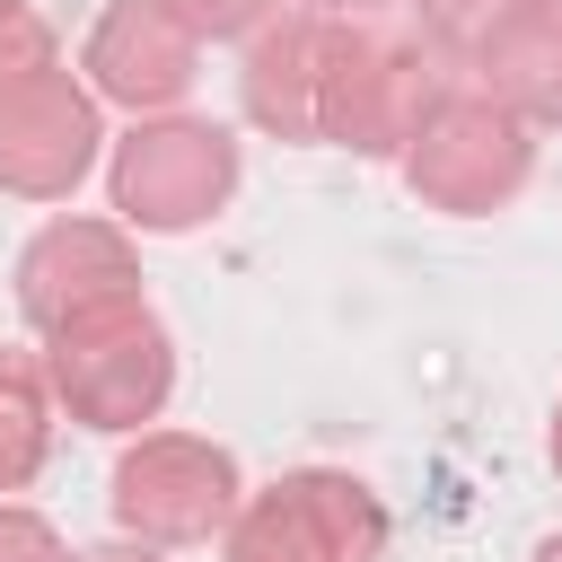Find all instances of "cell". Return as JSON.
I'll return each instance as SVG.
<instances>
[{
  "label": "cell",
  "mask_w": 562,
  "mask_h": 562,
  "mask_svg": "<svg viewBox=\"0 0 562 562\" xmlns=\"http://www.w3.org/2000/svg\"><path fill=\"white\" fill-rule=\"evenodd\" d=\"M439 97L448 88H439L422 44H404L386 26H334L325 88H316V140H342L360 158H395V149L422 140Z\"/></svg>",
  "instance_id": "1"
},
{
  "label": "cell",
  "mask_w": 562,
  "mask_h": 562,
  "mask_svg": "<svg viewBox=\"0 0 562 562\" xmlns=\"http://www.w3.org/2000/svg\"><path fill=\"white\" fill-rule=\"evenodd\" d=\"M44 369H53V395L88 430H140L167 404V386H176V351H167V334H158V316L140 299L114 307V316H88L70 334H53Z\"/></svg>",
  "instance_id": "2"
},
{
  "label": "cell",
  "mask_w": 562,
  "mask_h": 562,
  "mask_svg": "<svg viewBox=\"0 0 562 562\" xmlns=\"http://www.w3.org/2000/svg\"><path fill=\"white\" fill-rule=\"evenodd\" d=\"M386 509L351 474H281L272 492H246L228 518V562H378Z\"/></svg>",
  "instance_id": "3"
},
{
  "label": "cell",
  "mask_w": 562,
  "mask_h": 562,
  "mask_svg": "<svg viewBox=\"0 0 562 562\" xmlns=\"http://www.w3.org/2000/svg\"><path fill=\"white\" fill-rule=\"evenodd\" d=\"M536 167V140H527V114H509L501 97H439L422 140L404 149V184L439 211H501Z\"/></svg>",
  "instance_id": "4"
},
{
  "label": "cell",
  "mask_w": 562,
  "mask_h": 562,
  "mask_svg": "<svg viewBox=\"0 0 562 562\" xmlns=\"http://www.w3.org/2000/svg\"><path fill=\"white\" fill-rule=\"evenodd\" d=\"M237 457L220 439H184V430H149L123 465H114V518L140 544H202L237 518Z\"/></svg>",
  "instance_id": "5"
},
{
  "label": "cell",
  "mask_w": 562,
  "mask_h": 562,
  "mask_svg": "<svg viewBox=\"0 0 562 562\" xmlns=\"http://www.w3.org/2000/svg\"><path fill=\"white\" fill-rule=\"evenodd\" d=\"M228 193H237V140L220 123L167 114L114 149V211L132 228H202Z\"/></svg>",
  "instance_id": "6"
},
{
  "label": "cell",
  "mask_w": 562,
  "mask_h": 562,
  "mask_svg": "<svg viewBox=\"0 0 562 562\" xmlns=\"http://www.w3.org/2000/svg\"><path fill=\"white\" fill-rule=\"evenodd\" d=\"M132 299H140V272H132L123 228H105V220H53L18 255V307H26V325L44 342L88 325V316H114Z\"/></svg>",
  "instance_id": "7"
},
{
  "label": "cell",
  "mask_w": 562,
  "mask_h": 562,
  "mask_svg": "<svg viewBox=\"0 0 562 562\" xmlns=\"http://www.w3.org/2000/svg\"><path fill=\"white\" fill-rule=\"evenodd\" d=\"M97 97L53 61L35 79H18L0 97V184L26 202H61L88 167H97Z\"/></svg>",
  "instance_id": "8"
},
{
  "label": "cell",
  "mask_w": 562,
  "mask_h": 562,
  "mask_svg": "<svg viewBox=\"0 0 562 562\" xmlns=\"http://www.w3.org/2000/svg\"><path fill=\"white\" fill-rule=\"evenodd\" d=\"M88 70L123 105H176L202 70V35L176 0H114L88 35Z\"/></svg>",
  "instance_id": "9"
},
{
  "label": "cell",
  "mask_w": 562,
  "mask_h": 562,
  "mask_svg": "<svg viewBox=\"0 0 562 562\" xmlns=\"http://www.w3.org/2000/svg\"><path fill=\"white\" fill-rule=\"evenodd\" d=\"M325 9H281L246 35V114L281 140H316V88H325V53H334Z\"/></svg>",
  "instance_id": "10"
},
{
  "label": "cell",
  "mask_w": 562,
  "mask_h": 562,
  "mask_svg": "<svg viewBox=\"0 0 562 562\" xmlns=\"http://www.w3.org/2000/svg\"><path fill=\"white\" fill-rule=\"evenodd\" d=\"M483 97H501L527 123H562V0H518L483 44H474Z\"/></svg>",
  "instance_id": "11"
},
{
  "label": "cell",
  "mask_w": 562,
  "mask_h": 562,
  "mask_svg": "<svg viewBox=\"0 0 562 562\" xmlns=\"http://www.w3.org/2000/svg\"><path fill=\"white\" fill-rule=\"evenodd\" d=\"M44 395H53V369L0 342V492H18V483L44 465V439H53Z\"/></svg>",
  "instance_id": "12"
},
{
  "label": "cell",
  "mask_w": 562,
  "mask_h": 562,
  "mask_svg": "<svg viewBox=\"0 0 562 562\" xmlns=\"http://www.w3.org/2000/svg\"><path fill=\"white\" fill-rule=\"evenodd\" d=\"M35 70H53V26L26 0H0V97L18 79H35Z\"/></svg>",
  "instance_id": "13"
},
{
  "label": "cell",
  "mask_w": 562,
  "mask_h": 562,
  "mask_svg": "<svg viewBox=\"0 0 562 562\" xmlns=\"http://www.w3.org/2000/svg\"><path fill=\"white\" fill-rule=\"evenodd\" d=\"M413 9H422V26H430L439 44L474 53V44H483V35H492V26H501V18L518 9V0H413Z\"/></svg>",
  "instance_id": "14"
},
{
  "label": "cell",
  "mask_w": 562,
  "mask_h": 562,
  "mask_svg": "<svg viewBox=\"0 0 562 562\" xmlns=\"http://www.w3.org/2000/svg\"><path fill=\"white\" fill-rule=\"evenodd\" d=\"M0 562H70V553H61V536H53L35 509L0 501Z\"/></svg>",
  "instance_id": "15"
},
{
  "label": "cell",
  "mask_w": 562,
  "mask_h": 562,
  "mask_svg": "<svg viewBox=\"0 0 562 562\" xmlns=\"http://www.w3.org/2000/svg\"><path fill=\"white\" fill-rule=\"evenodd\" d=\"M184 18H193V35L211 44V35H255L263 18H272V0H176Z\"/></svg>",
  "instance_id": "16"
},
{
  "label": "cell",
  "mask_w": 562,
  "mask_h": 562,
  "mask_svg": "<svg viewBox=\"0 0 562 562\" xmlns=\"http://www.w3.org/2000/svg\"><path fill=\"white\" fill-rule=\"evenodd\" d=\"M70 562H158L149 544H105V553H70Z\"/></svg>",
  "instance_id": "17"
},
{
  "label": "cell",
  "mask_w": 562,
  "mask_h": 562,
  "mask_svg": "<svg viewBox=\"0 0 562 562\" xmlns=\"http://www.w3.org/2000/svg\"><path fill=\"white\" fill-rule=\"evenodd\" d=\"M299 9H325V18H342V9H369V0H299Z\"/></svg>",
  "instance_id": "18"
},
{
  "label": "cell",
  "mask_w": 562,
  "mask_h": 562,
  "mask_svg": "<svg viewBox=\"0 0 562 562\" xmlns=\"http://www.w3.org/2000/svg\"><path fill=\"white\" fill-rule=\"evenodd\" d=\"M536 562H562V536H544V544H536Z\"/></svg>",
  "instance_id": "19"
},
{
  "label": "cell",
  "mask_w": 562,
  "mask_h": 562,
  "mask_svg": "<svg viewBox=\"0 0 562 562\" xmlns=\"http://www.w3.org/2000/svg\"><path fill=\"white\" fill-rule=\"evenodd\" d=\"M553 465H562V413H553Z\"/></svg>",
  "instance_id": "20"
}]
</instances>
